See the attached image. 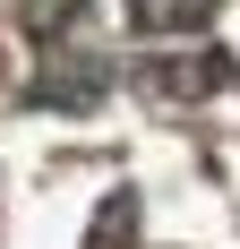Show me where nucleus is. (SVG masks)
I'll return each instance as SVG.
<instances>
[{
	"mask_svg": "<svg viewBox=\"0 0 240 249\" xmlns=\"http://www.w3.org/2000/svg\"><path fill=\"white\" fill-rule=\"evenodd\" d=\"M206 18H215V0H129L137 35H197Z\"/></svg>",
	"mask_w": 240,
	"mask_h": 249,
	"instance_id": "nucleus-1",
	"label": "nucleus"
}]
</instances>
